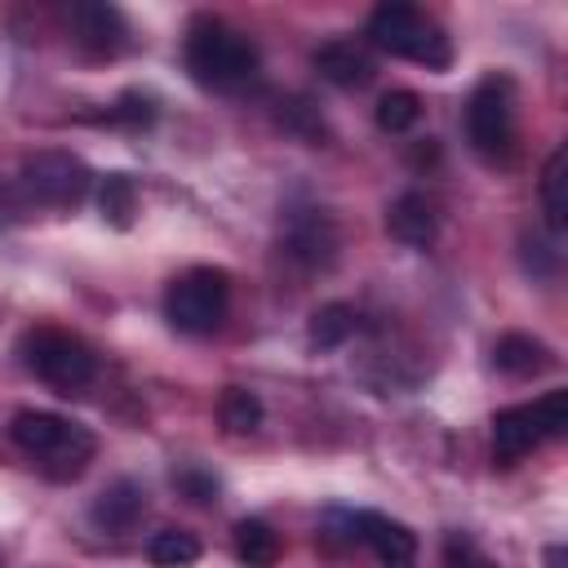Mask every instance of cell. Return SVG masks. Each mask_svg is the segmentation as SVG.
Returning a JSON list of instances; mask_svg holds the SVG:
<instances>
[{
	"label": "cell",
	"instance_id": "obj_1",
	"mask_svg": "<svg viewBox=\"0 0 568 568\" xmlns=\"http://www.w3.org/2000/svg\"><path fill=\"white\" fill-rule=\"evenodd\" d=\"M186 71L204 89H244L257 75V44L217 18H200L186 36Z\"/></svg>",
	"mask_w": 568,
	"mask_h": 568
},
{
	"label": "cell",
	"instance_id": "obj_2",
	"mask_svg": "<svg viewBox=\"0 0 568 568\" xmlns=\"http://www.w3.org/2000/svg\"><path fill=\"white\" fill-rule=\"evenodd\" d=\"M9 435H13V444L22 448V453H31V457H40L58 479H75L84 466H89V457H93V435L80 426V422H67V417H58V413H40V408H22L18 417H13V426H9Z\"/></svg>",
	"mask_w": 568,
	"mask_h": 568
},
{
	"label": "cell",
	"instance_id": "obj_3",
	"mask_svg": "<svg viewBox=\"0 0 568 568\" xmlns=\"http://www.w3.org/2000/svg\"><path fill=\"white\" fill-rule=\"evenodd\" d=\"M231 306V280L217 266H191L164 288V315L178 333L204 337L226 320Z\"/></svg>",
	"mask_w": 568,
	"mask_h": 568
},
{
	"label": "cell",
	"instance_id": "obj_4",
	"mask_svg": "<svg viewBox=\"0 0 568 568\" xmlns=\"http://www.w3.org/2000/svg\"><path fill=\"white\" fill-rule=\"evenodd\" d=\"M368 40L395 58H413L422 67H448L453 49H448V36L426 18L417 13L413 4H377L373 18H368Z\"/></svg>",
	"mask_w": 568,
	"mask_h": 568
},
{
	"label": "cell",
	"instance_id": "obj_5",
	"mask_svg": "<svg viewBox=\"0 0 568 568\" xmlns=\"http://www.w3.org/2000/svg\"><path fill=\"white\" fill-rule=\"evenodd\" d=\"M564 430H568V390H546L541 399L501 408L493 417V448L501 462H515L537 444L559 439Z\"/></svg>",
	"mask_w": 568,
	"mask_h": 568
},
{
	"label": "cell",
	"instance_id": "obj_6",
	"mask_svg": "<svg viewBox=\"0 0 568 568\" xmlns=\"http://www.w3.org/2000/svg\"><path fill=\"white\" fill-rule=\"evenodd\" d=\"M22 364L40 382H49L58 395H71V390L89 386L93 368H98L93 351L80 337L62 333V328H31V333H22Z\"/></svg>",
	"mask_w": 568,
	"mask_h": 568
},
{
	"label": "cell",
	"instance_id": "obj_7",
	"mask_svg": "<svg viewBox=\"0 0 568 568\" xmlns=\"http://www.w3.org/2000/svg\"><path fill=\"white\" fill-rule=\"evenodd\" d=\"M466 138L488 160H501L515 146V84L506 75H488L475 84L466 102Z\"/></svg>",
	"mask_w": 568,
	"mask_h": 568
},
{
	"label": "cell",
	"instance_id": "obj_8",
	"mask_svg": "<svg viewBox=\"0 0 568 568\" xmlns=\"http://www.w3.org/2000/svg\"><path fill=\"white\" fill-rule=\"evenodd\" d=\"M22 186L40 204L71 209L89 191V169L75 155H67V151H36V155L22 160Z\"/></svg>",
	"mask_w": 568,
	"mask_h": 568
},
{
	"label": "cell",
	"instance_id": "obj_9",
	"mask_svg": "<svg viewBox=\"0 0 568 568\" xmlns=\"http://www.w3.org/2000/svg\"><path fill=\"white\" fill-rule=\"evenodd\" d=\"M346 519V537L351 541H364L382 568H413L417 564V537L399 524V519H386V515H373V510H355V515H342Z\"/></svg>",
	"mask_w": 568,
	"mask_h": 568
},
{
	"label": "cell",
	"instance_id": "obj_10",
	"mask_svg": "<svg viewBox=\"0 0 568 568\" xmlns=\"http://www.w3.org/2000/svg\"><path fill=\"white\" fill-rule=\"evenodd\" d=\"M142 510H146V493H142L133 479H115V484H106V488L93 497L89 519H93L102 532H129V528L142 519Z\"/></svg>",
	"mask_w": 568,
	"mask_h": 568
},
{
	"label": "cell",
	"instance_id": "obj_11",
	"mask_svg": "<svg viewBox=\"0 0 568 568\" xmlns=\"http://www.w3.org/2000/svg\"><path fill=\"white\" fill-rule=\"evenodd\" d=\"M315 71L337 89H359L373 80V58L355 40H328L315 49Z\"/></svg>",
	"mask_w": 568,
	"mask_h": 568
},
{
	"label": "cell",
	"instance_id": "obj_12",
	"mask_svg": "<svg viewBox=\"0 0 568 568\" xmlns=\"http://www.w3.org/2000/svg\"><path fill=\"white\" fill-rule=\"evenodd\" d=\"M386 231L399 240V244H413V248H426L430 240H435V231H439V217H435V204L426 200V195H417V191H408V195H399L395 204H390V213H386Z\"/></svg>",
	"mask_w": 568,
	"mask_h": 568
},
{
	"label": "cell",
	"instance_id": "obj_13",
	"mask_svg": "<svg viewBox=\"0 0 568 568\" xmlns=\"http://www.w3.org/2000/svg\"><path fill=\"white\" fill-rule=\"evenodd\" d=\"M493 364H497L506 377H537V373L555 368V355H550L546 342H537V337H528V333H506V337H497V346H493Z\"/></svg>",
	"mask_w": 568,
	"mask_h": 568
},
{
	"label": "cell",
	"instance_id": "obj_14",
	"mask_svg": "<svg viewBox=\"0 0 568 568\" xmlns=\"http://www.w3.org/2000/svg\"><path fill=\"white\" fill-rule=\"evenodd\" d=\"M71 27H75V40L98 53H115L124 44V18L111 4H75Z\"/></svg>",
	"mask_w": 568,
	"mask_h": 568
},
{
	"label": "cell",
	"instance_id": "obj_15",
	"mask_svg": "<svg viewBox=\"0 0 568 568\" xmlns=\"http://www.w3.org/2000/svg\"><path fill=\"white\" fill-rule=\"evenodd\" d=\"M235 555L248 568H275V559H280V532L266 519H240L235 524Z\"/></svg>",
	"mask_w": 568,
	"mask_h": 568
},
{
	"label": "cell",
	"instance_id": "obj_16",
	"mask_svg": "<svg viewBox=\"0 0 568 568\" xmlns=\"http://www.w3.org/2000/svg\"><path fill=\"white\" fill-rule=\"evenodd\" d=\"M146 559L160 564V568H186V564L200 559V537L186 532V528H160L146 541Z\"/></svg>",
	"mask_w": 568,
	"mask_h": 568
},
{
	"label": "cell",
	"instance_id": "obj_17",
	"mask_svg": "<svg viewBox=\"0 0 568 568\" xmlns=\"http://www.w3.org/2000/svg\"><path fill=\"white\" fill-rule=\"evenodd\" d=\"M351 333H355V311H351L346 302H324V306L311 315V328H306L311 346H320V351L342 346Z\"/></svg>",
	"mask_w": 568,
	"mask_h": 568
},
{
	"label": "cell",
	"instance_id": "obj_18",
	"mask_svg": "<svg viewBox=\"0 0 568 568\" xmlns=\"http://www.w3.org/2000/svg\"><path fill=\"white\" fill-rule=\"evenodd\" d=\"M564 164H568V151L555 146L546 169H541V213H546L550 231H564V213H568V204H564Z\"/></svg>",
	"mask_w": 568,
	"mask_h": 568
},
{
	"label": "cell",
	"instance_id": "obj_19",
	"mask_svg": "<svg viewBox=\"0 0 568 568\" xmlns=\"http://www.w3.org/2000/svg\"><path fill=\"white\" fill-rule=\"evenodd\" d=\"M217 413H222V426L231 435H248V430L262 426V399L253 390H244V386H226Z\"/></svg>",
	"mask_w": 568,
	"mask_h": 568
},
{
	"label": "cell",
	"instance_id": "obj_20",
	"mask_svg": "<svg viewBox=\"0 0 568 568\" xmlns=\"http://www.w3.org/2000/svg\"><path fill=\"white\" fill-rule=\"evenodd\" d=\"M422 120V98L413 89H390L377 98V129L386 133H408Z\"/></svg>",
	"mask_w": 568,
	"mask_h": 568
},
{
	"label": "cell",
	"instance_id": "obj_21",
	"mask_svg": "<svg viewBox=\"0 0 568 568\" xmlns=\"http://www.w3.org/2000/svg\"><path fill=\"white\" fill-rule=\"evenodd\" d=\"M98 209H102V217H106L111 226H129L133 213H138V191H133V182H129L124 173H106V178H102V191H98Z\"/></svg>",
	"mask_w": 568,
	"mask_h": 568
},
{
	"label": "cell",
	"instance_id": "obj_22",
	"mask_svg": "<svg viewBox=\"0 0 568 568\" xmlns=\"http://www.w3.org/2000/svg\"><path fill=\"white\" fill-rule=\"evenodd\" d=\"M444 564H448V568H497V564H493L470 537H462V532L448 537V546H444Z\"/></svg>",
	"mask_w": 568,
	"mask_h": 568
},
{
	"label": "cell",
	"instance_id": "obj_23",
	"mask_svg": "<svg viewBox=\"0 0 568 568\" xmlns=\"http://www.w3.org/2000/svg\"><path fill=\"white\" fill-rule=\"evenodd\" d=\"M173 484H178L191 501H213V497H217V479H213V475H200V470H182V475H173Z\"/></svg>",
	"mask_w": 568,
	"mask_h": 568
},
{
	"label": "cell",
	"instance_id": "obj_24",
	"mask_svg": "<svg viewBox=\"0 0 568 568\" xmlns=\"http://www.w3.org/2000/svg\"><path fill=\"white\" fill-rule=\"evenodd\" d=\"M546 564H550V568H564V546H550V550H546Z\"/></svg>",
	"mask_w": 568,
	"mask_h": 568
}]
</instances>
